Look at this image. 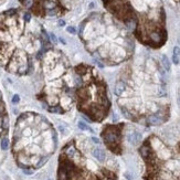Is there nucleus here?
<instances>
[{
	"mask_svg": "<svg viewBox=\"0 0 180 180\" xmlns=\"http://www.w3.org/2000/svg\"><path fill=\"white\" fill-rule=\"evenodd\" d=\"M162 74L153 59L126 66L115 85V95L125 117L145 124L150 116L167 120L169 104Z\"/></svg>",
	"mask_w": 180,
	"mask_h": 180,
	"instance_id": "f257e3e1",
	"label": "nucleus"
},
{
	"mask_svg": "<svg viewBox=\"0 0 180 180\" xmlns=\"http://www.w3.org/2000/svg\"><path fill=\"white\" fill-rule=\"evenodd\" d=\"M51 48L48 37L31 13L11 9L0 13V64L10 73L31 72L36 59H42Z\"/></svg>",
	"mask_w": 180,
	"mask_h": 180,
	"instance_id": "f03ea898",
	"label": "nucleus"
},
{
	"mask_svg": "<svg viewBox=\"0 0 180 180\" xmlns=\"http://www.w3.org/2000/svg\"><path fill=\"white\" fill-rule=\"evenodd\" d=\"M79 34L87 52L103 65L120 64L134 53L133 38L112 14L90 13L81 22Z\"/></svg>",
	"mask_w": 180,
	"mask_h": 180,
	"instance_id": "7ed1b4c3",
	"label": "nucleus"
},
{
	"mask_svg": "<svg viewBox=\"0 0 180 180\" xmlns=\"http://www.w3.org/2000/svg\"><path fill=\"white\" fill-rule=\"evenodd\" d=\"M99 144L79 136L64 145L57 166V180H117L116 162Z\"/></svg>",
	"mask_w": 180,
	"mask_h": 180,
	"instance_id": "20e7f679",
	"label": "nucleus"
},
{
	"mask_svg": "<svg viewBox=\"0 0 180 180\" xmlns=\"http://www.w3.org/2000/svg\"><path fill=\"white\" fill-rule=\"evenodd\" d=\"M56 133L49 120L37 113L21 114L13 131L12 150L20 167H42L56 149Z\"/></svg>",
	"mask_w": 180,
	"mask_h": 180,
	"instance_id": "39448f33",
	"label": "nucleus"
},
{
	"mask_svg": "<svg viewBox=\"0 0 180 180\" xmlns=\"http://www.w3.org/2000/svg\"><path fill=\"white\" fill-rule=\"evenodd\" d=\"M43 86L39 99L51 113L64 114L74 105L76 76L68 57L60 49L50 48L41 59Z\"/></svg>",
	"mask_w": 180,
	"mask_h": 180,
	"instance_id": "423d86ee",
	"label": "nucleus"
},
{
	"mask_svg": "<svg viewBox=\"0 0 180 180\" xmlns=\"http://www.w3.org/2000/svg\"><path fill=\"white\" fill-rule=\"evenodd\" d=\"M74 71L76 76L74 104L92 122H102L111 108L104 79L93 66L87 64H79Z\"/></svg>",
	"mask_w": 180,
	"mask_h": 180,
	"instance_id": "0eeeda50",
	"label": "nucleus"
},
{
	"mask_svg": "<svg viewBox=\"0 0 180 180\" xmlns=\"http://www.w3.org/2000/svg\"><path fill=\"white\" fill-rule=\"evenodd\" d=\"M139 153L146 164L145 180H180V140L171 147L151 135L140 146Z\"/></svg>",
	"mask_w": 180,
	"mask_h": 180,
	"instance_id": "6e6552de",
	"label": "nucleus"
},
{
	"mask_svg": "<svg viewBox=\"0 0 180 180\" xmlns=\"http://www.w3.org/2000/svg\"><path fill=\"white\" fill-rule=\"evenodd\" d=\"M83 0H20L21 5L38 17H63Z\"/></svg>",
	"mask_w": 180,
	"mask_h": 180,
	"instance_id": "1a4fd4ad",
	"label": "nucleus"
},
{
	"mask_svg": "<svg viewBox=\"0 0 180 180\" xmlns=\"http://www.w3.org/2000/svg\"><path fill=\"white\" fill-rule=\"evenodd\" d=\"M105 8L112 13L113 17L124 22L125 25H131L136 22V16L133 10L131 0H102Z\"/></svg>",
	"mask_w": 180,
	"mask_h": 180,
	"instance_id": "9d476101",
	"label": "nucleus"
},
{
	"mask_svg": "<svg viewBox=\"0 0 180 180\" xmlns=\"http://www.w3.org/2000/svg\"><path fill=\"white\" fill-rule=\"evenodd\" d=\"M124 124L107 125L102 131V138L105 146L114 154L122 153V129Z\"/></svg>",
	"mask_w": 180,
	"mask_h": 180,
	"instance_id": "9b49d317",
	"label": "nucleus"
},
{
	"mask_svg": "<svg viewBox=\"0 0 180 180\" xmlns=\"http://www.w3.org/2000/svg\"><path fill=\"white\" fill-rule=\"evenodd\" d=\"M128 140L131 144L136 145V144H138L142 140V135L139 133H137V131H134V133H131V135H128Z\"/></svg>",
	"mask_w": 180,
	"mask_h": 180,
	"instance_id": "f8f14e48",
	"label": "nucleus"
},
{
	"mask_svg": "<svg viewBox=\"0 0 180 180\" xmlns=\"http://www.w3.org/2000/svg\"><path fill=\"white\" fill-rule=\"evenodd\" d=\"M8 147H9V139H8V137H2L1 140H0V148H1V150H7Z\"/></svg>",
	"mask_w": 180,
	"mask_h": 180,
	"instance_id": "ddd939ff",
	"label": "nucleus"
},
{
	"mask_svg": "<svg viewBox=\"0 0 180 180\" xmlns=\"http://www.w3.org/2000/svg\"><path fill=\"white\" fill-rule=\"evenodd\" d=\"M179 54H180V49L178 47H176L174 50V62L176 64L179 63Z\"/></svg>",
	"mask_w": 180,
	"mask_h": 180,
	"instance_id": "4468645a",
	"label": "nucleus"
},
{
	"mask_svg": "<svg viewBox=\"0 0 180 180\" xmlns=\"http://www.w3.org/2000/svg\"><path fill=\"white\" fill-rule=\"evenodd\" d=\"M162 62H164V64H165V68H167V70H169V68H170V64H169V62H168L167 57L166 56H162Z\"/></svg>",
	"mask_w": 180,
	"mask_h": 180,
	"instance_id": "2eb2a0df",
	"label": "nucleus"
},
{
	"mask_svg": "<svg viewBox=\"0 0 180 180\" xmlns=\"http://www.w3.org/2000/svg\"><path fill=\"white\" fill-rule=\"evenodd\" d=\"M79 126H80V127H81L82 129H90V128H88V127H87L86 125H83V123H80V124H79Z\"/></svg>",
	"mask_w": 180,
	"mask_h": 180,
	"instance_id": "dca6fc26",
	"label": "nucleus"
},
{
	"mask_svg": "<svg viewBox=\"0 0 180 180\" xmlns=\"http://www.w3.org/2000/svg\"><path fill=\"white\" fill-rule=\"evenodd\" d=\"M12 102H13V103H18V102H19V96H18V95H14V96H13Z\"/></svg>",
	"mask_w": 180,
	"mask_h": 180,
	"instance_id": "f3484780",
	"label": "nucleus"
},
{
	"mask_svg": "<svg viewBox=\"0 0 180 180\" xmlns=\"http://www.w3.org/2000/svg\"><path fill=\"white\" fill-rule=\"evenodd\" d=\"M172 1H174L175 3H179L180 5V0H172Z\"/></svg>",
	"mask_w": 180,
	"mask_h": 180,
	"instance_id": "a211bd4d",
	"label": "nucleus"
},
{
	"mask_svg": "<svg viewBox=\"0 0 180 180\" xmlns=\"http://www.w3.org/2000/svg\"><path fill=\"white\" fill-rule=\"evenodd\" d=\"M178 105L180 106V96H179V97H178Z\"/></svg>",
	"mask_w": 180,
	"mask_h": 180,
	"instance_id": "6ab92c4d",
	"label": "nucleus"
}]
</instances>
